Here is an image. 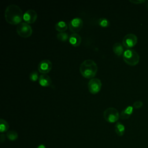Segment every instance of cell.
<instances>
[{
    "instance_id": "1",
    "label": "cell",
    "mask_w": 148,
    "mask_h": 148,
    "mask_svg": "<svg viewBox=\"0 0 148 148\" xmlns=\"http://www.w3.org/2000/svg\"><path fill=\"white\" fill-rule=\"evenodd\" d=\"M23 11L20 8L14 4L8 5L5 10L6 21L12 25H18L23 18Z\"/></svg>"
},
{
    "instance_id": "2",
    "label": "cell",
    "mask_w": 148,
    "mask_h": 148,
    "mask_svg": "<svg viewBox=\"0 0 148 148\" xmlns=\"http://www.w3.org/2000/svg\"><path fill=\"white\" fill-rule=\"evenodd\" d=\"M80 72L86 79H92L98 71L97 64L92 60H84L80 65Z\"/></svg>"
},
{
    "instance_id": "3",
    "label": "cell",
    "mask_w": 148,
    "mask_h": 148,
    "mask_svg": "<svg viewBox=\"0 0 148 148\" xmlns=\"http://www.w3.org/2000/svg\"><path fill=\"white\" fill-rule=\"evenodd\" d=\"M123 58L125 62L130 66L137 65L140 59L138 53L133 49L126 50L123 54Z\"/></svg>"
},
{
    "instance_id": "4",
    "label": "cell",
    "mask_w": 148,
    "mask_h": 148,
    "mask_svg": "<svg viewBox=\"0 0 148 148\" xmlns=\"http://www.w3.org/2000/svg\"><path fill=\"white\" fill-rule=\"evenodd\" d=\"M103 117L105 120L110 123L116 122L120 118L119 111L114 108H108L103 112Z\"/></svg>"
},
{
    "instance_id": "5",
    "label": "cell",
    "mask_w": 148,
    "mask_h": 148,
    "mask_svg": "<svg viewBox=\"0 0 148 148\" xmlns=\"http://www.w3.org/2000/svg\"><path fill=\"white\" fill-rule=\"evenodd\" d=\"M17 34L22 38H28L32 34L31 27L25 22H22L19 24L16 29Z\"/></svg>"
},
{
    "instance_id": "6",
    "label": "cell",
    "mask_w": 148,
    "mask_h": 148,
    "mask_svg": "<svg viewBox=\"0 0 148 148\" xmlns=\"http://www.w3.org/2000/svg\"><path fill=\"white\" fill-rule=\"evenodd\" d=\"M102 82L98 78L91 79L88 83V89L90 93L92 94H97L101 89Z\"/></svg>"
},
{
    "instance_id": "7",
    "label": "cell",
    "mask_w": 148,
    "mask_h": 148,
    "mask_svg": "<svg viewBox=\"0 0 148 148\" xmlns=\"http://www.w3.org/2000/svg\"><path fill=\"white\" fill-rule=\"evenodd\" d=\"M83 25V22L82 18L75 17L68 23L69 30L73 33H76L81 30Z\"/></svg>"
},
{
    "instance_id": "8",
    "label": "cell",
    "mask_w": 148,
    "mask_h": 148,
    "mask_svg": "<svg viewBox=\"0 0 148 148\" xmlns=\"http://www.w3.org/2000/svg\"><path fill=\"white\" fill-rule=\"evenodd\" d=\"M138 41L137 36L134 34H128L123 39V45L128 49L134 47Z\"/></svg>"
},
{
    "instance_id": "9",
    "label": "cell",
    "mask_w": 148,
    "mask_h": 148,
    "mask_svg": "<svg viewBox=\"0 0 148 148\" xmlns=\"http://www.w3.org/2000/svg\"><path fill=\"white\" fill-rule=\"evenodd\" d=\"M52 68L51 62L47 59L42 60L38 65V69L42 74H46L49 73Z\"/></svg>"
},
{
    "instance_id": "10",
    "label": "cell",
    "mask_w": 148,
    "mask_h": 148,
    "mask_svg": "<svg viewBox=\"0 0 148 148\" xmlns=\"http://www.w3.org/2000/svg\"><path fill=\"white\" fill-rule=\"evenodd\" d=\"M37 13L33 9L27 10L23 15V20L27 24H32L37 19Z\"/></svg>"
},
{
    "instance_id": "11",
    "label": "cell",
    "mask_w": 148,
    "mask_h": 148,
    "mask_svg": "<svg viewBox=\"0 0 148 148\" xmlns=\"http://www.w3.org/2000/svg\"><path fill=\"white\" fill-rule=\"evenodd\" d=\"M69 42L73 46L77 47L82 42V38L78 34L73 33L69 36Z\"/></svg>"
},
{
    "instance_id": "12",
    "label": "cell",
    "mask_w": 148,
    "mask_h": 148,
    "mask_svg": "<svg viewBox=\"0 0 148 148\" xmlns=\"http://www.w3.org/2000/svg\"><path fill=\"white\" fill-rule=\"evenodd\" d=\"M50 77L46 74H41L39 78V83L43 87H48L51 84Z\"/></svg>"
},
{
    "instance_id": "13",
    "label": "cell",
    "mask_w": 148,
    "mask_h": 148,
    "mask_svg": "<svg viewBox=\"0 0 148 148\" xmlns=\"http://www.w3.org/2000/svg\"><path fill=\"white\" fill-rule=\"evenodd\" d=\"M133 109H134L133 106H128L121 111L120 114V117L121 119H128L133 113Z\"/></svg>"
},
{
    "instance_id": "14",
    "label": "cell",
    "mask_w": 148,
    "mask_h": 148,
    "mask_svg": "<svg viewBox=\"0 0 148 148\" xmlns=\"http://www.w3.org/2000/svg\"><path fill=\"white\" fill-rule=\"evenodd\" d=\"M113 51L117 56H120L124 53V49L122 45L120 42L115 43L113 46Z\"/></svg>"
},
{
    "instance_id": "15",
    "label": "cell",
    "mask_w": 148,
    "mask_h": 148,
    "mask_svg": "<svg viewBox=\"0 0 148 148\" xmlns=\"http://www.w3.org/2000/svg\"><path fill=\"white\" fill-rule=\"evenodd\" d=\"M114 131L118 136H121L124 134L125 127L121 122H117L114 125Z\"/></svg>"
},
{
    "instance_id": "16",
    "label": "cell",
    "mask_w": 148,
    "mask_h": 148,
    "mask_svg": "<svg viewBox=\"0 0 148 148\" xmlns=\"http://www.w3.org/2000/svg\"><path fill=\"white\" fill-rule=\"evenodd\" d=\"M55 29L59 32H64L68 29V25L64 21H60L55 25Z\"/></svg>"
},
{
    "instance_id": "17",
    "label": "cell",
    "mask_w": 148,
    "mask_h": 148,
    "mask_svg": "<svg viewBox=\"0 0 148 148\" xmlns=\"http://www.w3.org/2000/svg\"><path fill=\"white\" fill-rule=\"evenodd\" d=\"M9 128V125L8 123L4 119H0V131L2 134L3 132H5L8 131Z\"/></svg>"
},
{
    "instance_id": "18",
    "label": "cell",
    "mask_w": 148,
    "mask_h": 148,
    "mask_svg": "<svg viewBox=\"0 0 148 148\" xmlns=\"http://www.w3.org/2000/svg\"><path fill=\"white\" fill-rule=\"evenodd\" d=\"M18 134L14 131H9L6 134L7 138L11 141L16 140L18 138Z\"/></svg>"
},
{
    "instance_id": "19",
    "label": "cell",
    "mask_w": 148,
    "mask_h": 148,
    "mask_svg": "<svg viewBox=\"0 0 148 148\" xmlns=\"http://www.w3.org/2000/svg\"><path fill=\"white\" fill-rule=\"evenodd\" d=\"M57 39L61 42H66L69 39L68 35L65 32H59L57 35Z\"/></svg>"
},
{
    "instance_id": "20",
    "label": "cell",
    "mask_w": 148,
    "mask_h": 148,
    "mask_svg": "<svg viewBox=\"0 0 148 148\" xmlns=\"http://www.w3.org/2000/svg\"><path fill=\"white\" fill-rule=\"evenodd\" d=\"M98 24L102 27H107L109 25V21L105 17L100 18L98 20Z\"/></svg>"
},
{
    "instance_id": "21",
    "label": "cell",
    "mask_w": 148,
    "mask_h": 148,
    "mask_svg": "<svg viewBox=\"0 0 148 148\" xmlns=\"http://www.w3.org/2000/svg\"><path fill=\"white\" fill-rule=\"evenodd\" d=\"M39 77H38V73L36 71H32L29 74V79L31 81L35 82L38 79L39 80Z\"/></svg>"
},
{
    "instance_id": "22",
    "label": "cell",
    "mask_w": 148,
    "mask_h": 148,
    "mask_svg": "<svg viewBox=\"0 0 148 148\" xmlns=\"http://www.w3.org/2000/svg\"><path fill=\"white\" fill-rule=\"evenodd\" d=\"M143 106V102L141 101H136L133 103V108L135 109H139Z\"/></svg>"
},
{
    "instance_id": "23",
    "label": "cell",
    "mask_w": 148,
    "mask_h": 148,
    "mask_svg": "<svg viewBox=\"0 0 148 148\" xmlns=\"http://www.w3.org/2000/svg\"><path fill=\"white\" fill-rule=\"evenodd\" d=\"M130 2H131L132 3L138 5V4H140V3H144L146 2V1H144V0H130Z\"/></svg>"
},
{
    "instance_id": "24",
    "label": "cell",
    "mask_w": 148,
    "mask_h": 148,
    "mask_svg": "<svg viewBox=\"0 0 148 148\" xmlns=\"http://www.w3.org/2000/svg\"><path fill=\"white\" fill-rule=\"evenodd\" d=\"M0 139H1V143H3L5 140V135L3 134H1Z\"/></svg>"
},
{
    "instance_id": "25",
    "label": "cell",
    "mask_w": 148,
    "mask_h": 148,
    "mask_svg": "<svg viewBox=\"0 0 148 148\" xmlns=\"http://www.w3.org/2000/svg\"><path fill=\"white\" fill-rule=\"evenodd\" d=\"M37 148H46V147H45V146L44 145H39L38 146Z\"/></svg>"
},
{
    "instance_id": "26",
    "label": "cell",
    "mask_w": 148,
    "mask_h": 148,
    "mask_svg": "<svg viewBox=\"0 0 148 148\" xmlns=\"http://www.w3.org/2000/svg\"><path fill=\"white\" fill-rule=\"evenodd\" d=\"M146 7H147V8L148 9V2L147 3V5H146Z\"/></svg>"
}]
</instances>
